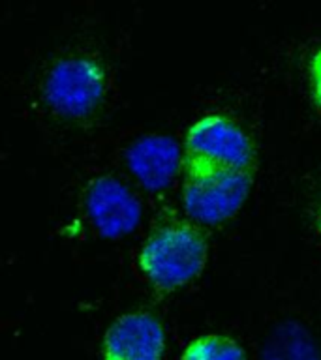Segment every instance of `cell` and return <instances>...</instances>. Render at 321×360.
<instances>
[{"label":"cell","mask_w":321,"mask_h":360,"mask_svg":"<svg viewBox=\"0 0 321 360\" xmlns=\"http://www.w3.org/2000/svg\"><path fill=\"white\" fill-rule=\"evenodd\" d=\"M265 360H320V354L301 326L284 325L267 343Z\"/></svg>","instance_id":"obj_8"},{"label":"cell","mask_w":321,"mask_h":360,"mask_svg":"<svg viewBox=\"0 0 321 360\" xmlns=\"http://www.w3.org/2000/svg\"><path fill=\"white\" fill-rule=\"evenodd\" d=\"M186 176L216 171H252L256 150L250 135L222 112L205 115L191 124L184 137Z\"/></svg>","instance_id":"obj_2"},{"label":"cell","mask_w":321,"mask_h":360,"mask_svg":"<svg viewBox=\"0 0 321 360\" xmlns=\"http://www.w3.org/2000/svg\"><path fill=\"white\" fill-rule=\"evenodd\" d=\"M107 72L89 55L62 56L49 68L44 81V101L62 120H87L106 101Z\"/></svg>","instance_id":"obj_3"},{"label":"cell","mask_w":321,"mask_h":360,"mask_svg":"<svg viewBox=\"0 0 321 360\" xmlns=\"http://www.w3.org/2000/svg\"><path fill=\"white\" fill-rule=\"evenodd\" d=\"M84 212L98 235L115 240L137 229L143 207L122 180L111 174H101L90 180L87 186Z\"/></svg>","instance_id":"obj_5"},{"label":"cell","mask_w":321,"mask_h":360,"mask_svg":"<svg viewBox=\"0 0 321 360\" xmlns=\"http://www.w3.org/2000/svg\"><path fill=\"white\" fill-rule=\"evenodd\" d=\"M180 360H246V353L233 338L201 334L188 342Z\"/></svg>","instance_id":"obj_9"},{"label":"cell","mask_w":321,"mask_h":360,"mask_svg":"<svg viewBox=\"0 0 321 360\" xmlns=\"http://www.w3.org/2000/svg\"><path fill=\"white\" fill-rule=\"evenodd\" d=\"M126 163L145 190L160 193L173 184L180 169H184V152L169 135H143L126 150Z\"/></svg>","instance_id":"obj_7"},{"label":"cell","mask_w":321,"mask_h":360,"mask_svg":"<svg viewBox=\"0 0 321 360\" xmlns=\"http://www.w3.org/2000/svg\"><path fill=\"white\" fill-rule=\"evenodd\" d=\"M308 73L312 98H314V103L317 105V109H321V47L310 58Z\"/></svg>","instance_id":"obj_10"},{"label":"cell","mask_w":321,"mask_h":360,"mask_svg":"<svg viewBox=\"0 0 321 360\" xmlns=\"http://www.w3.org/2000/svg\"><path fill=\"white\" fill-rule=\"evenodd\" d=\"M314 225H315V233L321 238V195L317 197L315 201V210H314Z\"/></svg>","instance_id":"obj_11"},{"label":"cell","mask_w":321,"mask_h":360,"mask_svg":"<svg viewBox=\"0 0 321 360\" xmlns=\"http://www.w3.org/2000/svg\"><path fill=\"white\" fill-rule=\"evenodd\" d=\"M252 184V171H216L186 176L182 207L196 224H225L241 212Z\"/></svg>","instance_id":"obj_4"},{"label":"cell","mask_w":321,"mask_h":360,"mask_svg":"<svg viewBox=\"0 0 321 360\" xmlns=\"http://www.w3.org/2000/svg\"><path fill=\"white\" fill-rule=\"evenodd\" d=\"M163 353V325L145 309L118 315L101 342V360H162Z\"/></svg>","instance_id":"obj_6"},{"label":"cell","mask_w":321,"mask_h":360,"mask_svg":"<svg viewBox=\"0 0 321 360\" xmlns=\"http://www.w3.org/2000/svg\"><path fill=\"white\" fill-rule=\"evenodd\" d=\"M208 261V244L201 231L184 221L154 227L137 252V270L146 283L173 292L196 281Z\"/></svg>","instance_id":"obj_1"}]
</instances>
